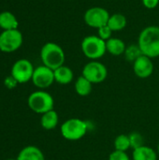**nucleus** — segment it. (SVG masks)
I'll return each instance as SVG.
<instances>
[{
  "mask_svg": "<svg viewBox=\"0 0 159 160\" xmlns=\"http://www.w3.org/2000/svg\"><path fill=\"white\" fill-rule=\"evenodd\" d=\"M138 45L142 54L152 58L159 56V26L150 25L142 30Z\"/></svg>",
  "mask_w": 159,
  "mask_h": 160,
  "instance_id": "f257e3e1",
  "label": "nucleus"
},
{
  "mask_svg": "<svg viewBox=\"0 0 159 160\" xmlns=\"http://www.w3.org/2000/svg\"><path fill=\"white\" fill-rule=\"evenodd\" d=\"M40 58L44 66L55 70L64 65L66 55L61 46L54 42H47L41 48Z\"/></svg>",
  "mask_w": 159,
  "mask_h": 160,
  "instance_id": "f03ea898",
  "label": "nucleus"
},
{
  "mask_svg": "<svg viewBox=\"0 0 159 160\" xmlns=\"http://www.w3.org/2000/svg\"><path fill=\"white\" fill-rule=\"evenodd\" d=\"M82 53L91 60H97L106 53V41L98 36H87L81 44Z\"/></svg>",
  "mask_w": 159,
  "mask_h": 160,
  "instance_id": "7ed1b4c3",
  "label": "nucleus"
},
{
  "mask_svg": "<svg viewBox=\"0 0 159 160\" xmlns=\"http://www.w3.org/2000/svg\"><path fill=\"white\" fill-rule=\"evenodd\" d=\"M29 108L36 113L43 114L49 111L53 110L54 100L53 98L43 90L33 92L27 99Z\"/></svg>",
  "mask_w": 159,
  "mask_h": 160,
  "instance_id": "20e7f679",
  "label": "nucleus"
},
{
  "mask_svg": "<svg viewBox=\"0 0 159 160\" xmlns=\"http://www.w3.org/2000/svg\"><path fill=\"white\" fill-rule=\"evenodd\" d=\"M88 130L87 124L79 119L71 118L65 121L61 126V134L67 141H79L83 138Z\"/></svg>",
  "mask_w": 159,
  "mask_h": 160,
  "instance_id": "39448f33",
  "label": "nucleus"
},
{
  "mask_svg": "<svg viewBox=\"0 0 159 160\" xmlns=\"http://www.w3.org/2000/svg\"><path fill=\"white\" fill-rule=\"evenodd\" d=\"M22 44V35L18 29L4 30L0 34V51L13 52Z\"/></svg>",
  "mask_w": 159,
  "mask_h": 160,
  "instance_id": "423d86ee",
  "label": "nucleus"
},
{
  "mask_svg": "<svg viewBox=\"0 0 159 160\" xmlns=\"http://www.w3.org/2000/svg\"><path fill=\"white\" fill-rule=\"evenodd\" d=\"M82 76L92 83H100L107 79L108 69L104 64L97 60H91L83 67Z\"/></svg>",
  "mask_w": 159,
  "mask_h": 160,
  "instance_id": "0eeeda50",
  "label": "nucleus"
},
{
  "mask_svg": "<svg viewBox=\"0 0 159 160\" xmlns=\"http://www.w3.org/2000/svg\"><path fill=\"white\" fill-rule=\"evenodd\" d=\"M110 18L109 11L102 7H93L88 8L84 15L83 20L85 23L93 28H100L108 23Z\"/></svg>",
  "mask_w": 159,
  "mask_h": 160,
  "instance_id": "6e6552de",
  "label": "nucleus"
},
{
  "mask_svg": "<svg viewBox=\"0 0 159 160\" xmlns=\"http://www.w3.org/2000/svg\"><path fill=\"white\" fill-rule=\"evenodd\" d=\"M34 67L27 59H20L16 61L11 68V77L18 83H25L32 80Z\"/></svg>",
  "mask_w": 159,
  "mask_h": 160,
  "instance_id": "1a4fd4ad",
  "label": "nucleus"
},
{
  "mask_svg": "<svg viewBox=\"0 0 159 160\" xmlns=\"http://www.w3.org/2000/svg\"><path fill=\"white\" fill-rule=\"evenodd\" d=\"M31 81L36 87L39 89H46L55 82L53 70L44 65L39 66L35 68Z\"/></svg>",
  "mask_w": 159,
  "mask_h": 160,
  "instance_id": "9d476101",
  "label": "nucleus"
},
{
  "mask_svg": "<svg viewBox=\"0 0 159 160\" xmlns=\"http://www.w3.org/2000/svg\"><path fill=\"white\" fill-rule=\"evenodd\" d=\"M133 71L141 79L149 78L154 72V64L152 59L144 54L141 55L133 62Z\"/></svg>",
  "mask_w": 159,
  "mask_h": 160,
  "instance_id": "9b49d317",
  "label": "nucleus"
},
{
  "mask_svg": "<svg viewBox=\"0 0 159 160\" xmlns=\"http://www.w3.org/2000/svg\"><path fill=\"white\" fill-rule=\"evenodd\" d=\"M53 73H54V81L59 84H63V85L70 83L74 78L72 69L64 65L53 70Z\"/></svg>",
  "mask_w": 159,
  "mask_h": 160,
  "instance_id": "f8f14e48",
  "label": "nucleus"
},
{
  "mask_svg": "<svg viewBox=\"0 0 159 160\" xmlns=\"http://www.w3.org/2000/svg\"><path fill=\"white\" fill-rule=\"evenodd\" d=\"M17 160H45V158L39 148L29 145L19 153Z\"/></svg>",
  "mask_w": 159,
  "mask_h": 160,
  "instance_id": "ddd939ff",
  "label": "nucleus"
},
{
  "mask_svg": "<svg viewBox=\"0 0 159 160\" xmlns=\"http://www.w3.org/2000/svg\"><path fill=\"white\" fill-rule=\"evenodd\" d=\"M126 44L125 42L117 38H111L106 41V51L112 55L119 56L124 54L126 52Z\"/></svg>",
  "mask_w": 159,
  "mask_h": 160,
  "instance_id": "4468645a",
  "label": "nucleus"
},
{
  "mask_svg": "<svg viewBox=\"0 0 159 160\" xmlns=\"http://www.w3.org/2000/svg\"><path fill=\"white\" fill-rule=\"evenodd\" d=\"M132 158L133 160H157V153L151 147L143 145L133 150Z\"/></svg>",
  "mask_w": 159,
  "mask_h": 160,
  "instance_id": "2eb2a0df",
  "label": "nucleus"
},
{
  "mask_svg": "<svg viewBox=\"0 0 159 160\" xmlns=\"http://www.w3.org/2000/svg\"><path fill=\"white\" fill-rule=\"evenodd\" d=\"M19 22L15 15L10 11H3L0 13V27L4 30L18 29Z\"/></svg>",
  "mask_w": 159,
  "mask_h": 160,
  "instance_id": "dca6fc26",
  "label": "nucleus"
},
{
  "mask_svg": "<svg viewBox=\"0 0 159 160\" xmlns=\"http://www.w3.org/2000/svg\"><path fill=\"white\" fill-rule=\"evenodd\" d=\"M58 122H59L58 113L54 110L43 113L40 119L41 127L46 130H52L55 128L58 125Z\"/></svg>",
  "mask_w": 159,
  "mask_h": 160,
  "instance_id": "f3484780",
  "label": "nucleus"
},
{
  "mask_svg": "<svg viewBox=\"0 0 159 160\" xmlns=\"http://www.w3.org/2000/svg\"><path fill=\"white\" fill-rule=\"evenodd\" d=\"M93 83L88 81L85 77H83L82 75L80 76L75 82V91L76 93L81 96V97H87L91 94L92 89H93Z\"/></svg>",
  "mask_w": 159,
  "mask_h": 160,
  "instance_id": "a211bd4d",
  "label": "nucleus"
},
{
  "mask_svg": "<svg viewBox=\"0 0 159 160\" xmlns=\"http://www.w3.org/2000/svg\"><path fill=\"white\" fill-rule=\"evenodd\" d=\"M127 18L124 14L114 13L113 15H110L108 21V26L112 30V32H118L123 30L127 26Z\"/></svg>",
  "mask_w": 159,
  "mask_h": 160,
  "instance_id": "6ab92c4d",
  "label": "nucleus"
},
{
  "mask_svg": "<svg viewBox=\"0 0 159 160\" xmlns=\"http://www.w3.org/2000/svg\"><path fill=\"white\" fill-rule=\"evenodd\" d=\"M113 144H114V148L116 151L127 152L129 148H131L129 137H128V135H126V134L118 135L115 138Z\"/></svg>",
  "mask_w": 159,
  "mask_h": 160,
  "instance_id": "aec40b11",
  "label": "nucleus"
},
{
  "mask_svg": "<svg viewBox=\"0 0 159 160\" xmlns=\"http://www.w3.org/2000/svg\"><path fill=\"white\" fill-rule=\"evenodd\" d=\"M125 56H126V59L130 61V62H134L136 59H138L141 55H142V52L139 47V45H130L128 48L126 49V52H125Z\"/></svg>",
  "mask_w": 159,
  "mask_h": 160,
  "instance_id": "412c9836",
  "label": "nucleus"
},
{
  "mask_svg": "<svg viewBox=\"0 0 159 160\" xmlns=\"http://www.w3.org/2000/svg\"><path fill=\"white\" fill-rule=\"evenodd\" d=\"M128 137H129V141H130V146L133 150L144 145V140L141 133L132 132L128 135Z\"/></svg>",
  "mask_w": 159,
  "mask_h": 160,
  "instance_id": "4be33fe9",
  "label": "nucleus"
},
{
  "mask_svg": "<svg viewBox=\"0 0 159 160\" xmlns=\"http://www.w3.org/2000/svg\"><path fill=\"white\" fill-rule=\"evenodd\" d=\"M112 33H113L112 30L108 26V24H106L104 26H101L100 28L97 29V36L101 39H103L105 41H107L108 39H110L111 38H112Z\"/></svg>",
  "mask_w": 159,
  "mask_h": 160,
  "instance_id": "5701e85b",
  "label": "nucleus"
},
{
  "mask_svg": "<svg viewBox=\"0 0 159 160\" xmlns=\"http://www.w3.org/2000/svg\"><path fill=\"white\" fill-rule=\"evenodd\" d=\"M108 160H130L127 152H121L114 150L110 156Z\"/></svg>",
  "mask_w": 159,
  "mask_h": 160,
  "instance_id": "b1692460",
  "label": "nucleus"
},
{
  "mask_svg": "<svg viewBox=\"0 0 159 160\" xmlns=\"http://www.w3.org/2000/svg\"><path fill=\"white\" fill-rule=\"evenodd\" d=\"M142 2L143 6L149 9L156 8L159 4V0H142Z\"/></svg>",
  "mask_w": 159,
  "mask_h": 160,
  "instance_id": "393cba45",
  "label": "nucleus"
},
{
  "mask_svg": "<svg viewBox=\"0 0 159 160\" xmlns=\"http://www.w3.org/2000/svg\"><path fill=\"white\" fill-rule=\"evenodd\" d=\"M157 153H158V155H159V143H158V146H157Z\"/></svg>",
  "mask_w": 159,
  "mask_h": 160,
  "instance_id": "a878e982",
  "label": "nucleus"
},
{
  "mask_svg": "<svg viewBox=\"0 0 159 160\" xmlns=\"http://www.w3.org/2000/svg\"><path fill=\"white\" fill-rule=\"evenodd\" d=\"M7 160H17V159H7Z\"/></svg>",
  "mask_w": 159,
  "mask_h": 160,
  "instance_id": "bb28decb",
  "label": "nucleus"
}]
</instances>
